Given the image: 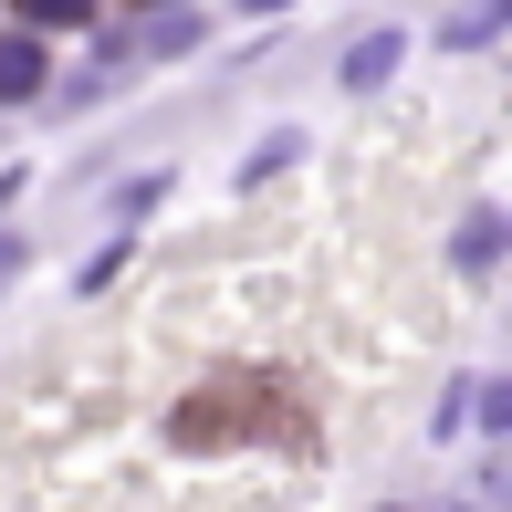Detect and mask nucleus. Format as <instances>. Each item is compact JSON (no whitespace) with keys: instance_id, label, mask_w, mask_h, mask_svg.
Listing matches in <instances>:
<instances>
[{"instance_id":"nucleus-1","label":"nucleus","mask_w":512,"mask_h":512,"mask_svg":"<svg viewBox=\"0 0 512 512\" xmlns=\"http://www.w3.org/2000/svg\"><path fill=\"white\" fill-rule=\"evenodd\" d=\"M21 95H42V42L0 32V105H21Z\"/></svg>"},{"instance_id":"nucleus-2","label":"nucleus","mask_w":512,"mask_h":512,"mask_svg":"<svg viewBox=\"0 0 512 512\" xmlns=\"http://www.w3.org/2000/svg\"><path fill=\"white\" fill-rule=\"evenodd\" d=\"M387 74H398V32H366L356 53H345V84L366 95V84H387Z\"/></svg>"},{"instance_id":"nucleus-3","label":"nucleus","mask_w":512,"mask_h":512,"mask_svg":"<svg viewBox=\"0 0 512 512\" xmlns=\"http://www.w3.org/2000/svg\"><path fill=\"white\" fill-rule=\"evenodd\" d=\"M502 251H512V220H502V209H481V220L460 230V262L481 272V262H502Z\"/></svg>"},{"instance_id":"nucleus-4","label":"nucleus","mask_w":512,"mask_h":512,"mask_svg":"<svg viewBox=\"0 0 512 512\" xmlns=\"http://www.w3.org/2000/svg\"><path fill=\"white\" fill-rule=\"evenodd\" d=\"M502 21H512V0H481V11L450 21V42H481V32H502Z\"/></svg>"},{"instance_id":"nucleus-5","label":"nucleus","mask_w":512,"mask_h":512,"mask_svg":"<svg viewBox=\"0 0 512 512\" xmlns=\"http://www.w3.org/2000/svg\"><path fill=\"white\" fill-rule=\"evenodd\" d=\"M21 11H32V21H53V32H63V21H95V0H21Z\"/></svg>"},{"instance_id":"nucleus-6","label":"nucleus","mask_w":512,"mask_h":512,"mask_svg":"<svg viewBox=\"0 0 512 512\" xmlns=\"http://www.w3.org/2000/svg\"><path fill=\"white\" fill-rule=\"evenodd\" d=\"M481 408H492V429H512V387H492V398H481Z\"/></svg>"},{"instance_id":"nucleus-7","label":"nucleus","mask_w":512,"mask_h":512,"mask_svg":"<svg viewBox=\"0 0 512 512\" xmlns=\"http://www.w3.org/2000/svg\"><path fill=\"white\" fill-rule=\"evenodd\" d=\"M11 272H21V241H0V283H11Z\"/></svg>"},{"instance_id":"nucleus-8","label":"nucleus","mask_w":512,"mask_h":512,"mask_svg":"<svg viewBox=\"0 0 512 512\" xmlns=\"http://www.w3.org/2000/svg\"><path fill=\"white\" fill-rule=\"evenodd\" d=\"M241 11H283V0H241Z\"/></svg>"}]
</instances>
